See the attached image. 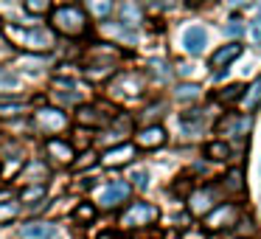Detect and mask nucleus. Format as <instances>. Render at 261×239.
I'll use <instances>...</instances> for the list:
<instances>
[{
    "label": "nucleus",
    "instance_id": "obj_1",
    "mask_svg": "<svg viewBox=\"0 0 261 239\" xmlns=\"http://www.w3.org/2000/svg\"><path fill=\"white\" fill-rule=\"evenodd\" d=\"M6 34L17 45L29 48V51H48L57 42L54 40V31H48V29H17V26H6Z\"/></svg>",
    "mask_w": 261,
    "mask_h": 239
},
{
    "label": "nucleus",
    "instance_id": "obj_2",
    "mask_svg": "<svg viewBox=\"0 0 261 239\" xmlns=\"http://www.w3.org/2000/svg\"><path fill=\"white\" fill-rule=\"evenodd\" d=\"M51 23H54V29L62 31V34L79 37V34H85L87 17H85V12H82L79 6H57L54 14H51Z\"/></svg>",
    "mask_w": 261,
    "mask_h": 239
},
{
    "label": "nucleus",
    "instance_id": "obj_3",
    "mask_svg": "<svg viewBox=\"0 0 261 239\" xmlns=\"http://www.w3.org/2000/svg\"><path fill=\"white\" fill-rule=\"evenodd\" d=\"M158 217H160V211L154 208L152 203H132L129 208L124 211V217H121V225L124 228H141V225L154 222Z\"/></svg>",
    "mask_w": 261,
    "mask_h": 239
},
{
    "label": "nucleus",
    "instance_id": "obj_4",
    "mask_svg": "<svg viewBox=\"0 0 261 239\" xmlns=\"http://www.w3.org/2000/svg\"><path fill=\"white\" fill-rule=\"evenodd\" d=\"M129 200V186H126L124 180H110L107 186L101 188V194H98V205L101 208H118L121 203H126Z\"/></svg>",
    "mask_w": 261,
    "mask_h": 239
},
{
    "label": "nucleus",
    "instance_id": "obj_5",
    "mask_svg": "<svg viewBox=\"0 0 261 239\" xmlns=\"http://www.w3.org/2000/svg\"><path fill=\"white\" fill-rule=\"evenodd\" d=\"M37 127L42 132H62L68 127V113H62L59 107H42L37 110Z\"/></svg>",
    "mask_w": 261,
    "mask_h": 239
},
{
    "label": "nucleus",
    "instance_id": "obj_6",
    "mask_svg": "<svg viewBox=\"0 0 261 239\" xmlns=\"http://www.w3.org/2000/svg\"><path fill=\"white\" fill-rule=\"evenodd\" d=\"M250 124H253L250 115H244V118H239V115H225V118L216 124V132H219V135H244V132L250 130Z\"/></svg>",
    "mask_w": 261,
    "mask_h": 239
},
{
    "label": "nucleus",
    "instance_id": "obj_7",
    "mask_svg": "<svg viewBox=\"0 0 261 239\" xmlns=\"http://www.w3.org/2000/svg\"><path fill=\"white\" fill-rule=\"evenodd\" d=\"M233 217H236V208H233L230 203L216 205V208L211 211L208 217H205V228H208V231H216V228H225V225H230V222H233Z\"/></svg>",
    "mask_w": 261,
    "mask_h": 239
},
{
    "label": "nucleus",
    "instance_id": "obj_8",
    "mask_svg": "<svg viewBox=\"0 0 261 239\" xmlns=\"http://www.w3.org/2000/svg\"><path fill=\"white\" fill-rule=\"evenodd\" d=\"M214 188L211 186H205V188H199V192H194L191 194V200H188V208H191V214H211V208H214Z\"/></svg>",
    "mask_w": 261,
    "mask_h": 239
},
{
    "label": "nucleus",
    "instance_id": "obj_9",
    "mask_svg": "<svg viewBox=\"0 0 261 239\" xmlns=\"http://www.w3.org/2000/svg\"><path fill=\"white\" fill-rule=\"evenodd\" d=\"M45 149H48V155H51L57 163H73V158H76L73 147H70L68 141H62V138H48Z\"/></svg>",
    "mask_w": 261,
    "mask_h": 239
},
{
    "label": "nucleus",
    "instance_id": "obj_10",
    "mask_svg": "<svg viewBox=\"0 0 261 239\" xmlns=\"http://www.w3.org/2000/svg\"><path fill=\"white\" fill-rule=\"evenodd\" d=\"M205 42H208V34L202 31V26H191V29H186V34H182V45H186V51L191 54V57H197V54L205 51Z\"/></svg>",
    "mask_w": 261,
    "mask_h": 239
},
{
    "label": "nucleus",
    "instance_id": "obj_11",
    "mask_svg": "<svg viewBox=\"0 0 261 239\" xmlns=\"http://www.w3.org/2000/svg\"><path fill=\"white\" fill-rule=\"evenodd\" d=\"M135 141H138V147H143V149L163 147V144H166V130H163V127H158V124L143 127V130L135 135Z\"/></svg>",
    "mask_w": 261,
    "mask_h": 239
},
{
    "label": "nucleus",
    "instance_id": "obj_12",
    "mask_svg": "<svg viewBox=\"0 0 261 239\" xmlns=\"http://www.w3.org/2000/svg\"><path fill=\"white\" fill-rule=\"evenodd\" d=\"M135 158V144H121V147H113L104 152V166H124Z\"/></svg>",
    "mask_w": 261,
    "mask_h": 239
},
{
    "label": "nucleus",
    "instance_id": "obj_13",
    "mask_svg": "<svg viewBox=\"0 0 261 239\" xmlns=\"http://www.w3.org/2000/svg\"><path fill=\"white\" fill-rule=\"evenodd\" d=\"M242 51H244V45H239V42H230V45H222L219 51L211 57V68H225L227 70V65L233 62V59H239L242 57Z\"/></svg>",
    "mask_w": 261,
    "mask_h": 239
},
{
    "label": "nucleus",
    "instance_id": "obj_14",
    "mask_svg": "<svg viewBox=\"0 0 261 239\" xmlns=\"http://www.w3.org/2000/svg\"><path fill=\"white\" fill-rule=\"evenodd\" d=\"M23 236L25 239H54L57 236V225H51V222H25Z\"/></svg>",
    "mask_w": 261,
    "mask_h": 239
},
{
    "label": "nucleus",
    "instance_id": "obj_15",
    "mask_svg": "<svg viewBox=\"0 0 261 239\" xmlns=\"http://www.w3.org/2000/svg\"><path fill=\"white\" fill-rule=\"evenodd\" d=\"M239 102H242L247 110H255V107H258V104H261V79H255L253 85L247 87V90H242V99H239Z\"/></svg>",
    "mask_w": 261,
    "mask_h": 239
},
{
    "label": "nucleus",
    "instance_id": "obj_16",
    "mask_svg": "<svg viewBox=\"0 0 261 239\" xmlns=\"http://www.w3.org/2000/svg\"><path fill=\"white\" fill-rule=\"evenodd\" d=\"M48 177V169H45V163L42 160H34V163H29L23 169V175H20V180H34L37 186H40V180H45Z\"/></svg>",
    "mask_w": 261,
    "mask_h": 239
},
{
    "label": "nucleus",
    "instance_id": "obj_17",
    "mask_svg": "<svg viewBox=\"0 0 261 239\" xmlns=\"http://www.w3.org/2000/svg\"><path fill=\"white\" fill-rule=\"evenodd\" d=\"M205 155H208L211 160H227L230 158V147H227L225 141H214L205 147Z\"/></svg>",
    "mask_w": 261,
    "mask_h": 239
},
{
    "label": "nucleus",
    "instance_id": "obj_18",
    "mask_svg": "<svg viewBox=\"0 0 261 239\" xmlns=\"http://www.w3.org/2000/svg\"><path fill=\"white\" fill-rule=\"evenodd\" d=\"M138 20H141V9L132 6V3H124V6H121V23L124 26H138Z\"/></svg>",
    "mask_w": 261,
    "mask_h": 239
},
{
    "label": "nucleus",
    "instance_id": "obj_19",
    "mask_svg": "<svg viewBox=\"0 0 261 239\" xmlns=\"http://www.w3.org/2000/svg\"><path fill=\"white\" fill-rule=\"evenodd\" d=\"M79 121L82 124H104V115H98L96 107H79Z\"/></svg>",
    "mask_w": 261,
    "mask_h": 239
},
{
    "label": "nucleus",
    "instance_id": "obj_20",
    "mask_svg": "<svg viewBox=\"0 0 261 239\" xmlns=\"http://www.w3.org/2000/svg\"><path fill=\"white\" fill-rule=\"evenodd\" d=\"M199 93H202V87L194 85V82H188V85H180V87H177V99H180V102H191V99H197Z\"/></svg>",
    "mask_w": 261,
    "mask_h": 239
},
{
    "label": "nucleus",
    "instance_id": "obj_21",
    "mask_svg": "<svg viewBox=\"0 0 261 239\" xmlns=\"http://www.w3.org/2000/svg\"><path fill=\"white\" fill-rule=\"evenodd\" d=\"M42 197H45V183H40V186H31V188H23V192H20V200H23V203L42 200Z\"/></svg>",
    "mask_w": 261,
    "mask_h": 239
},
{
    "label": "nucleus",
    "instance_id": "obj_22",
    "mask_svg": "<svg viewBox=\"0 0 261 239\" xmlns=\"http://www.w3.org/2000/svg\"><path fill=\"white\" fill-rule=\"evenodd\" d=\"M225 186L230 188V192H242V188H244V183H242V169H230V172H227Z\"/></svg>",
    "mask_w": 261,
    "mask_h": 239
},
{
    "label": "nucleus",
    "instance_id": "obj_23",
    "mask_svg": "<svg viewBox=\"0 0 261 239\" xmlns=\"http://www.w3.org/2000/svg\"><path fill=\"white\" fill-rule=\"evenodd\" d=\"M242 90H244L242 85H230V87H225L216 99H219V102H236V99H242Z\"/></svg>",
    "mask_w": 261,
    "mask_h": 239
},
{
    "label": "nucleus",
    "instance_id": "obj_24",
    "mask_svg": "<svg viewBox=\"0 0 261 239\" xmlns=\"http://www.w3.org/2000/svg\"><path fill=\"white\" fill-rule=\"evenodd\" d=\"M23 9L29 14H45L48 12V0H25Z\"/></svg>",
    "mask_w": 261,
    "mask_h": 239
},
{
    "label": "nucleus",
    "instance_id": "obj_25",
    "mask_svg": "<svg viewBox=\"0 0 261 239\" xmlns=\"http://www.w3.org/2000/svg\"><path fill=\"white\" fill-rule=\"evenodd\" d=\"M244 31H247V26H244L242 20H230V23L225 26V34L227 37H242Z\"/></svg>",
    "mask_w": 261,
    "mask_h": 239
},
{
    "label": "nucleus",
    "instance_id": "obj_26",
    "mask_svg": "<svg viewBox=\"0 0 261 239\" xmlns=\"http://www.w3.org/2000/svg\"><path fill=\"white\" fill-rule=\"evenodd\" d=\"M17 113H23V104H20V102L0 104V115H3V118H12V115H17Z\"/></svg>",
    "mask_w": 261,
    "mask_h": 239
},
{
    "label": "nucleus",
    "instance_id": "obj_27",
    "mask_svg": "<svg viewBox=\"0 0 261 239\" xmlns=\"http://www.w3.org/2000/svg\"><path fill=\"white\" fill-rule=\"evenodd\" d=\"M20 76L12 74V70H0V87H17Z\"/></svg>",
    "mask_w": 261,
    "mask_h": 239
},
{
    "label": "nucleus",
    "instance_id": "obj_28",
    "mask_svg": "<svg viewBox=\"0 0 261 239\" xmlns=\"http://www.w3.org/2000/svg\"><path fill=\"white\" fill-rule=\"evenodd\" d=\"M76 217H79V220H93V217H96V208H93L90 203H82L79 208H76Z\"/></svg>",
    "mask_w": 261,
    "mask_h": 239
},
{
    "label": "nucleus",
    "instance_id": "obj_29",
    "mask_svg": "<svg viewBox=\"0 0 261 239\" xmlns=\"http://www.w3.org/2000/svg\"><path fill=\"white\" fill-rule=\"evenodd\" d=\"M87 9H90L93 14H98V17H104V14H110V12H113V3H90Z\"/></svg>",
    "mask_w": 261,
    "mask_h": 239
},
{
    "label": "nucleus",
    "instance_id": "obj_30",
    "mask_svg": "<svg viewBox=\"0 0 261 239\" xmlns=\"http://www.w3.org/2000/svg\"><path fill=\"white\" fill-rule=\"evenodd\" d=\"M132 183H135L138 188H146L149 186V172H143V169L135 172V175H132Z\"/></svg>",
    "mask_w": 261,
    "mask_h": 239
},
{
    "label": "nucleus",
    "instance_id": "obj_31",
    "mask_svg": "<svg viewBox=\"0 0 261 239\" xmlns=\"http://www.w3.org/2000/svg\"><path fill=\"white\" fill-rule=\"evenodd\" d=\"M82 158H85V160H73V166H76V169H85V166H93V163H96V155H93V152L82 155Z\"/></svg>",
    "mask_w": 261,
    "mask_h": 239
},
{
    "label": "nucleus",
    "instance_id": "obj_32",
    "mask_svg": "<svg viewBox=\"0 0 261 239\" xmlns=\"http://www.w3.org/2000/svg\"><path fill=\"white\" fill-rule=\"evenodd\" d=\"M250 34H253V40L261 42V17H255L253 23H250Z\"/></svg>",
    "mask_w": 261,
    "mask_h": 239
},
{
    "label": "nucleus",
    "instance_id": "obj_33",
    "mask_svg": "<svg viewBox=\"0 0 261 239\" xmlns=\"http://www.w3.org/2000/svg\"><path fill=\"white\" fill-rule=\"evenodd\" d=\"M258 17H261V6H258Z\"/></svg>",
    "mask_w": 261,
    "mask_h": 239
}]
</instances>
